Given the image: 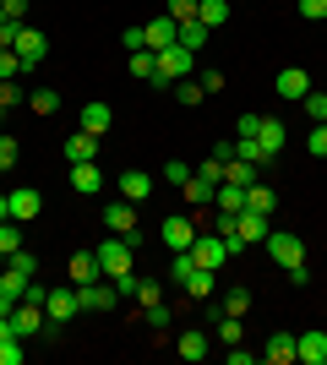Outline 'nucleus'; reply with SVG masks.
Returning a JSON list of instances; mask_svg holds the SVG:
<instances>
[{
  "mask_svg": "<svg viewBox=\"0 0 327 365\" xmlns=\"http://www.w3.org/2000/svg\"><path fill=\"white\" fill-rule=\"evenodd\" d=\"M44 305H33V300H16L11 305V333L16 338H38V333H44Z\"/></svg>",
  "mask_w": 327,
  "mask_h": 365,
  "instance_id": "nucleus-6",
  "label": "nucleus"
},
{
  "mask_svg": "<svg viewBox=\"0 0 327 365\" xmlns=\"http://www.w3.org/2000/svg\"><path fill=\"white\" fill-rule=\"evenodd\" d=\"M16 158H22L16 137H6V131H0V175H6V169H16Z\"/></svg>",
  "mask_w": 327,
  "mask_h": 365,
  "instance_id": "nucleus-40",
  "label": "nucleus"
},
{
  "mask_svg": "<svg viewBox=\"0 0 327 365\" xmlns=\"http://www.w3.org/2000/svg\"><path fill=\"white\" fill-rule=\"evenodd\" d=\"M191 267H197V262H191V251H170V284H180V289H186Z\"/></svg>",
  "mask_w": 327,
  "mask_h": 365,
  "instance_id": "nucleus-33",
  "label": "nucleus"
},
{
  "mask_svg": "<svg viewBox=\"0 0 327 365\" xmlns=\"http://www.w3.org/2000/svg\"><path fill=\"white\" fill-rule=\"evenodd\" d=\"M0 131H6V109H0Z\"/></svg>",
  "mask_w": 327,
  "mask_h": 365,
  "instance_id": "nucleus-58",
  "label": "nucleus"
},
{
  "mask_svg": "<svg viewBox=\"0 0 327 365\" xmlns=\"http://www.w3.org/2000/svg\"><path fill=\"white\" fill-rule=\"evenodd\" d=\"M175 354H180V360H191V365L207 360V333H202V327H186V333L175 338Z\"/></svg>",
  "mask_w": 327,
  "mask_h": 365,
  "instance_id": "nucleus-18",
  "label": "nucleus"
},
{
  "mask_svg": "<svg viewBox=\"0 0 327 365\" xmlns=\"http://www.w3.org/2000/svg\"><path fill=\"white\" fill-rule=\"evenodd\" d=\"M22 344H28V338H16V333L0 338V365H22V360H28V349H22Z\"/></svg>",
  "mask_w": 327,
  "mask_h": 365,
  "instance_id": "nucleus-32",
  "label": "nucleus"
},
{
  "mask_svg": "<svg viewBox=\"0 0 327 365\" xmlns=\"http://www.w3.org/2000/svg\"><path fill=\"white\" fill-rule=\"evenodd\" d=\"M262 360L267 365H295V333H273L262 344Z\"/></svg>",
  "mask_w": 327,
  "mask_h": 365,
  "instance_id": "nucleus-19",
  "label": "nucleus"
},
{
  "mask_svg": "<svg viewBox=\"0 0 327 365\" xmlns=\"http://www.w3.org/2000/svg\"><path fill=\"white\" fill-rule=\"evenodd\" d=\"M213 289H218V284H213V267H191V278H186V294H191V300H213Z\"/></svg>",
  "mask_w": 327,
  "mask_h": 365,
  "instance_id": "nucleus-26",
  "label": "nucleus"
},
{
  "mask_svg": "<svg viewBox=\"0 0 327 365\" xmlns=\"http://www.w3.org/2000/svg\"><path fill=\"white\" fill-rule=\"evenodd\" d=\"M11 49H16V61H22V71H33V66L49 55V38L33 28V22H22V28H16V44H11Z\"/></svg>",
  "mask_w": 327,
  "mask_h": 365,
  "instance_id": "nucleus-5",
  "label": "nucleus"
},
{
  "mask_svg": "<svg viewBox=\"0 0 327 365\" xmlns=\"http://www.w3.org/2000/svg\"><path fill=\"white\" fill-rule=\"evenodd\" d=\"M273 93H279V98H289V104H295V98H306V93H311V71H306V66H284V71L273 76Z\"/></svg>",
  "mask_w": 327,
  "mask_h": 365,
  "instance_id": "nucleus-7",
  "label": "nucleus"
},
{
  "mask_svg": "<svg viewBox=\"0 0 327 365\" xmlns=\"http://www.w3.org/2000/svg\"><path fill=\"white\" fill-rule=\"evenodd\" d=\"M16 28H22V22H11V16L0 11V49H11V44H16Z\"/></svg>",
  "mask_w": 327,
  "mask_h": 365,
  "instance_id": "nucleus-50",
  "label": "nucleus"
},
{
  "mask_svg": "<svg viewBox=\"0 0 327 365\" xmlns=\"http://www.w3.org/2000/svg\"><path fill=\"white\" fill-rule=\"evenodd\" d=\"M256 142H262V148H273V153H284V142H289V125L273 120V115H262V131H256Z\"/></svg>",
  "mask_w": 327,
  "mask_h": 365,
  "instance_id": "nucleus-24",
  "label": "nucleus"
},
{
  "mask_svg": "<svg viewBox=\"0 0 327 365\" xmlns=\"http://www.w3.org/2000/svg\"><path fill=\"white\" fill-rule=\"evenodd\" d=\"M0 218H11V197L6 191H0Z\"/></svg>",
  "mask_w": 327,
  "mask_h": 365,
  "instance_id": "nucleus-56",
  "label": "nucleus"
},
{
  "mask_svg": "<svg viewBox=\"0 0 327 365\" xmlns=\"http://www.w3.org/2000/svg\"><path fill=\"white\" fill-rule=\"evenodd\" d=\"M295 360L300 365H327V327H306L295 338Z\"/></svg>",
  "mask_w": 327,
  "mask_h": 365,
  "instance_id": "nucleus-8",
  "label": "nucleus"
},
{
  "mask_svg": "<svg viewBox=\"0 0 327 365\" xmlns=\"http://www.w3.org/2000/svg\"><path fill=\"white\" fill-rule=\"evenodd\" d=\"M6 197H11V218H16V224H28V218L44 213V197H38L33 185H16V191H6Z\"/></svg>",
  "mask_w": 327,
  "mask_h": 365,
  "instance_id": "nucleus-13",
  "label": "nucleus"
},
{
  "mask_svg": "<svg viewBox=\"0 0 327 365\" xmlns=\"http://www.w3.org/2000/svg\"><path fill=\"white\" fill-rule=\"evenodd\" d=\"M153 300H164V284H153V278H142V284H137V305H153Z\"/></svg>",
  "mask_w": 327,
  "mask_h": 365,
  "instance_id": "nucleus-45",
  "label": "nucleus"
},
{
  "mask_svg": "<svg viewBox=\"0 0 327 365\" xmlns=\"http://www.w3.org/2000/svg\"><path fill=\"white\" fill-rule=\"evenodd\" d=\"M251 360H256V354H251V349H240V344H229V365H251Z\"/></svg>",
  "mask_w": 327,
  "mask_h": 365,
  "instance_id": "nucleus-55",
  "label": "nucleus"
},
{
  "mask_svg": "<svg viewBox=\"0 0 327 365\" xmlns=\"http://www.w3.org/2000/svg\"><path fill=\"white\" fill-rule=\"evenodd\" d=\"M66 273H71V284H93V278H104V273H98V251H77V257L66 262Z\"/></svg>",
  "mask_w": 327,
  "mask_h": 365,
  "instance_id": "nucleus-21",
  "label": "nucleus"
},
{
  "mask_svg": "<svg viewBox=\"0 0 327 365\" xmlns=\"http://www.w3.org/2000/svg\"><path fill=\"white\" fill-rule=\"evenodd\" d=\"M306 153H311V158H327V125H311V137H306Z\"/></svg>",
  "mask_w": 327,
  "mask_h": 365,
  "instance_id": "nucleus-44",
  "label": "nucleus"
},
{
  "mask_svg": "<svg viewBox=\"0 0 327 365\" xmlns=\"http://www.w3.org/2000/svg\"><path fill=\"white\" fill-rule=\"evenodd\" d=\"M224 180H229V185H251L256 175H251V164H246V158H229V164H224Z\"/></svg>",
  "mask_w": 327,
  "mask_h": 365,
  "instance_id": "nucleus-37",
  "label": "nucleus"
},
{
  "mask_svg": "<svg viewBox=\"0 0 327 365\" xmlns=\"http://www.w3.org/2000/svg\"><path fill=\"white\" fill-rule=\"evenodd\" d=\"M88 158H98V137L93 131H71L66 137V164H88Z\"/></svg>",
  "mask_w": 327,
  "mask_h": 365,
  "instance_id": "nucleus-17",
  "label": "nucleus"
},
{
  "mask_svg": "<svg viewBox=\"0 0 327 365\" xmlns=\"http://www.w3.org/2000/svg\"><path fill=\"white\" fill-rule=\"evenodd\" d=\"M207 33H213V28H207V22H197V16H191V22H180V44H186L191 55H197V49L207 44Z\"/></svg>",
  "mask_w": 327,
  "mask_h": 365,
  "instance_id": "nucleus-30",
  "label": "nucleus"
},
{
  "mask_svg": "<svg viewBox=\"0 0 327 365\" xmlns=\"http://www.w3.org/2000/svg\"><path fill=\"white\" fill-rule=\"evenodd\" d=\"M0 11L11 16V22H28V0H0Z\"/></svg>",
  "mask_w": 327,
  "mask_h": 365,
  "instance_id": "nucleus-52",
  "label": "nucleus"
},
{
  "mask_svg": "<svg viewBox=\"0 0 327 365\" xmlns=\"http://www.w3.org/2000/svg\"><path fill=\"white\" fill-rule=\"evenodd\" d=\"M6 262H11V257H6V251H0V273H6Z\"/></svg>",
  "mask_w": 327,
  "mask_h": 365,
  "instance_id": "nucleus-57",
  "label": "nucleus"
},
{
  "mask_svg": "<svg viewBox=\"0 0 327 365\" xmlns=\"http://www.w3.org/2000/svg\"><path fill=\"white\" fill-rule=\"evenodd\" d=\"M191 262H197V267H224V262H229V240H224V235H207V229H197V240H191Z\"/></svg>",
  "mask_w": 327,
  "mask_h": 365,
  "instance_id": "nucleus-3",
  "label": "nucleus"
},
{
  "mask_svg": "<svg viewBox=\"0 0 327 365\" xmlns=\"http://www.w3.org/2000/svg\"><path fill=\"white\" fill-rule=\"evenodd\" d=\"M197 82H202V93H224V71H218V66H207Z\"/></svg>",
  "mask_w": 327,
  "mask_h": 365,
  "instance_id": "nucleus-49",
  "label": "nucleus"
},
{
  "mask_svg": "<svg viewBox=\"0 0 327 365\" xmlns=\"http://www.w3.org/2000/svg\"><path fill=\"white\" fill-rule=\"evenodd\" d=\"M28 109H33V115H55V109H61V93H55V88H33Z\"/></svg>",
  "mask_w": 327,
  "mask_h": 365,
  "instance_id": "nucleus-31",
  "label": "nucleus"
},
{
  "mask_svg": "<svg viewBox=\"0 0 327 365\" xmlns=\"http://www.w3.org/2000/svg\"><path fill=\"white\" fill-rule=\"evenodd\" d=\"M104 229L109 235H131V229H137V202H125V197H115V202H104Z\"/></svg>",
  "mask_w": 327,
  "mask_h": 365,
  "instance_id": "nucleus-9",
  "label": "nucleus"
},
{
  "mask_svg": "<svg viewBox=\"0 0 327 365\" xmlns=\"http://www.w3.org/2000/svg\"><path fill=\"white\" fill-rule=\"evenodd\" d=\"M267 229H273V224H267V213H240V240H246V245H262Z\"/></svg>",
  "mask_w": 327,
  "mask_h": 365,
  "instance_id": "nucleus-25",
  "label": "nucleus"
},
{
  "mask_svg": "<svg viewBox=\"0 0 327 365\" xmlns=\"http://www.w3.org/2000/svg\"><path fill=\"white\" fill-rule=\"evenodd\" d=\"M16 245H22V224H16V218H0V251L11 257Z\"/></svg>",
  "mask_w": 327,
  "mask_h": 365,
  "instance_id": "nucleus-36",
  "label": "nucleus"
},
{
  "mask_svg": "<svg viewBox=\"0 0 327 365\" xmlns=\"http://www.w3.org/2000/svg\"><path fill=\"white\" fill-rule=\"evenodd\" d=\"M300 16L306 22H327V0H300Z\"/></svg>",
  "mask_w": 327,
  "mask_h": 365,
  "instance_id": "nucleus-48",
  "label": "nucleus"
},
{
  "mask_svg": "<svg viewBox=\"0 0 327 365\" xmlns=\"http://www.w3.org/2000/svg\"><path fill=\"white\" fill-rule=\"evenodd\" d=\"M131 262H137V245L125 240V235H109V240L98 245V273H104V278H125V273H131Z\"/></svg>",
  "mask_w": 327,
  "mask_h": 365,
  "instance_id": "nucleus-1",
  "label": "nucleus"
},
{
  "mask_svg": "<svg viewBox=\"0 0 327 365\" xmlns=\"http://www.w3.org/2000/svg\"><path fill=\"white\" fill-rule=\"evenodd\" d=\"M267 257L279 262V267H295V262H306V240L300 235H289V229H267Z\"/></svg>",
  "mask_w": 327,
  "mask_h": 365,
  "instance_id": "nucleus-4",
  "label": "nucleus"
},
{
  "mask_svg": "<svg viewBox=\"0 0 327 365\" xmlns=\"http://www.w3.org/2000/svg\"><path fill=\"white\" fill-rule=\"evenodd\" d=\"M16 104H28L22 82H0V109H16Z\"/></svg>",
  "mask_w": 327,
  "mask_h": 365,
  "instance_id": "nucleus-41",
  "label": "nucleus"
},
{
  "mask_svg": "<svg viewBox=\"0 0 327 365\" xmlns=\"http://www.w3.org/2000/svg\"><path fill=\"white\" fill-rule=\"evenodd\" d=\"M125 66H131L137 82H153V76H158V55H153V49H131V61H125Z\"/></svg>",
  "mask_w": 327,
  "mask_h": 365,
  "instance_id": "nucleus-27",
  "label": "nucleus"
},
{
  "mask_svg": "<svg viewBox=\"0 0 327 365\" xmlns=\"http://www.w3.org/2000/svg\"><path fill=\"white\" fill-rule=\"evenodd\" d=\"M16 76H28L22 61H16V49H0V82H16Z\"/></svg>",
  "mask_w": 327,
  "mask_h": 365,
  "instance_id": "nucleus-39",
  "label": "nucleus"
},
{
  "mask_svg": "<svg viewBox=\"0 0 327 365\" xmlns=\"http://www.w3.org/2000/svg\"><path fill=\"white\" fill-rule=\"evenodd\" d=\"M71 191H77V197H98V191H104V169H98V158L71 164Z\"/></svg>",
  "mask_w": 327,
  "mask_h": 365,
  "instance_id": "nucleus-11",
  "label": "nucleus"
},
{
  "mask_svg": "<svg viewBox=\"0 0 327 365\" xmlns=\"http://www.w3.org/2000/svg\"><path fill=\"white\" fill-rule=\"evenodd\" d=\"M234 131H240V137H256V131H262V115H256V109H246V115L234 120Z\"/></svg>",
  "mask_w": 327,
  "mask_h": 365,
  "instance_id": "nucleus-46",
  "label": "nucleus"
},
{
  "mask_svg": "<svg viewBox=\"0 0 327 365\" xmlns=\"http://www.w3.org/2000/svg\"><path fill=\"white\" fill-rule=\"evenodd\" d=\"M213 207H218V213H240V207H246V185H229V180H224L213 191Z\"/></svg>",
  "mask_w": 327,
  "mask_h": 365,
  "instance_id": "nucleus-23",
  "label": "nucleus"
},
{
  "mask_svg": "<svg viewBox=\"0 0 327 365\" xmlns=\"http://www.w3.org/2000/svg\"><path fill=\"white\" fill-rule=\"evenodd\" d=\"M191 66H197V55H191L186 44H170V49H158V76H153V88H175V82H186Z\"/></svg>",
  "mask_w": 327,
  "mask_h": 365,
  "instance_id": "nucleus-2",
  "label": "nucleus"
},
{
  "mask_svg": "<svg viewBox=\"0 0 327 365\" xmlns=\"http://www.w3.org/2000/svg\"><path fill=\"white\" fill-rule=\"evenodd\" d=\"M137 284H142L137 273H125V278H115V289H120V300H137Z\"/></svg>",
  "mask_w": 327,
  "mask_h": 365,
  "instance_id": "nucleus-54",
  "label": "nucleus"
},
{
  "mask_svg": "<svg viewBox=\"0 0 327 365\" xmlns=\"http://www.w3.org/2000/svg\"><path fill=\"white\" fill-rule=\"evenodd\" d=\"M142 322H147V327H153V333H164V327H170V322H175V305H164V300H153V305H142Z\"/></svg>",
  "mask_w": 327,
  "mask_h": 365,
  "instance_id": "nucleus-29",
  "label": "nucleus"
},
{
  "mask_svg": "<svg viewBox=\"0 0 327 365\" xmlns=\"http://www.w3.org/2000/svg\"><path fill=\"white\" fill-rule=\"evenodd\" d=\"M77 125L82 131H93V137H104L109 125H115V109L104 104V98H93V104H82V115H77Z\"/></svg>",
  "mask_w": 327,
  "mask_h": 365,
  "instance_id": "nucleus-15",
  "label": "nucleus"
},
{
  "mask_svg": "<svg viewBox=\"0 0 327 365\" xmlns=\"http://www.w3.org/2000/svg\"><path fill=\"white\" fill-rule=\"evenodd\" d=\"M120 44H125V55H131V49H147V33H142V28H125Z\"/></svg>",
  "mask_w": 327,
  "mask_h": 365,
  "instance_id": "nucleus-51",
  "label": "nucleus"
},
{
  "mask_svg": "<svg viewBox=\"0 0 327 365\" xmlns=\"http://www.w3.org/2000/svg\"><path fill=\"white\" fill-rule=\"evenodd\" d=\"M240 213H279V191H273V185H262V180H251L246 185V207H240Z\"/></svg>",
  "mask_w": 327,
  "mask_h": 365,
  "instance_id": "nucleus-16",
  "label": "nucleus"
},
{
  "mask_svg": "<svg viewBox=\"0 0 327 365\" xmlns=\"http://www.w3.org/2000/svg\"><path fill=\"white\" fill-rule=\"evenodd\" d=\"M142 33H147V49H153V55H158V49H170V44H180V22H175L170 11L153 16V22H147Z\"/></svg>",
  "mask_w": 327,
  "mask_h": 365,
  "instance_id": "nucleus-12",
  "label": "nucleus"
},
{
  "mask_svg": "<svg viewBox=\"0 0 327 365\" xmlns=\"http://www.w3.org/2000/svg\"><path fill=\"white\" fill-rule=\"evenodd\" d=\"M186 180H191V164L170 158V164H164V185H186Z\"/></svg>",
  "mask_w": 327,
  "mask_h": 365,
  "instance_id": "nucleus-43",
  "label": "nucleus"
},
{
  "mask_svg": "<svg viewBox=\"0 0 327 365\" xmlns=\"http://www.w3.org/2000/svg\"><path fill=\"white\" fill-rule=\"evenodd\" d=\"M300 104H306V115H311V125H327V93H306V98H300Z\"/></svg>",
  "mask_w": 327,
  "mask_h": 365,
  "instance_id": "nucleus-35",
  "label": "nucleus"
},
{
  "mask_svg": "<svg viewBox=\"0 0 327 365\" xmlns=\"http://www.w3.org/2000/svg\"><path fill=\"white\" fill-rule=\"evenodd\" d=\"M77 311H82V305H77V284H71V289H49V300H44L49 322H71Z\"/></svg>",
  "mask_w": 327,
  "mask_h": 365,
  "instance_id": "nucleus-14",
  "label": "nucleus"
},
{
  "mask_svg": "<svg viewBox=\"0 0 327 365\" xmlns=\"http://www.w3.org/2000/svg\"><path fill=\"white\" fill-rule=\"evenodd\" d=\"M120 197H125V202H147V197H153V175L125 169V175H120Z\"/></svg>",
  "mask_w": 327,
  "mask_h": 365,
  "instance_id": "nucleus-20",
  "label": "nucleus"
},
{
  "mask_svg": "<svg viewBox=\"0 0 327 365\" xmlns=\"http://www.w3.org/2000/svg\"><path fill=\"white\" fill-rule=\"evenodd\" d=\"M218 305H224V317H246V311H251V289H229Z\"/></svg>",
  "mask_w": 327,
  "mask_h": 365,
  "instance_id": "nucleus-34",
  "label": "nucleus"
},
{
  "mask_svg": "<svg viewBox=\"0 0 327 365\" xmlns=\"http://www.w3.org/2000/svg\"><path fill=\"white\" fill-rule=\"evenodd\" d=\"M164 11H170L175 22H191V16H197V0H170V6H164Z\"/></svg>",
  "mask_w": 327,
  "mask_h": 365,
  "instance_id": "nucleus-47",
  "label": "nucleus"
},
{
  "mask_svg": "<svg viewBox=\"0 0 327 365\" xmlns=\"http://www.w3.org/2000/svg\"><path fill=\"white\" fill-rule=\"evenodd\" d=\"M175 98H180V104H202L207 93H202V82H197V76H186V82H175Z\"/></svg>",
  "mask_w": 327,
  "mask_h": 365,
  "instance_id": "nucleus-38",
  "label": "nucleus"
},
{
  "mask_svg": "<svg viewBox=\"0 0 327 365\" xmlns=\"http://www.w3.org/2000/svg\"><path fill=\"white\" fill-rule=\"evenodd\" d=\"M11 267H16V273H38V257H33V251H28V245H16V251H11Z\"/></svg>",
  "mask_w": 327,
  "mask_h": 365,
  "instance_id": "nucleus-42",
  "label": "nucleus"
},
{
  "mask_svg": "<svg viewBox=\"0 0 327 365\" xmlns=\"http://www.w3.org/2000/svg\"><path fill=\"white\" fill-rule=\"evenodd\" d=\"M180 191H186V202H191V207H213V191H218V185H213V180H202V175L191 169V180L180 185Z\"/></svg>",
  "mask_w": 327,
  "mask_h": 365,
  "instance_id": "nucleus-22",
  "label": "nucleus"
},
{
  "mask_svg": "<svg viewBox=\"0 0 327 365\" xmlns=\"http://www.w3.org/2000/svg\"><path fill=\"white\" fill-rule=\"evenodd\" d=\"M197 218H186V213H175V218H164V245L170 251H191V240H197Z\"/></svg>",
  "mask_w": 327,
  "mask_h": 365,
  "instance_id": "nucleus-10",
  "label": "nucleus"
},
{
  "mask_svg": "<svg viewBox=\"0 0 327 365\" xmlns=\"http://www.w3.org/2000/svg\"><path fill=\"white\" fill-rule=\"evenodd\" d=\"M284 273H289V284H295V289H306V284H311V267H306V262H295V267H284Z\"/></svg>",
  "mask_w": 327,
  "mask_h": 365,
  "instance_id": "nucleus-53",
  "label": "nucleus"
},
{
  "mask_svg": "<svg viewBox=\"0 0 327 365\" xmlns=\"http://www.w3.org/2000/svg\"><path fill=\"white\" fill-rule=\"evenodd\" d=\"M197 22L224 28V22H229V0H197Z\"/></svg>",
  "mask_w": 327,
  "mask_h": 365,
  "instance_id": "nucleus-28",
  "label": "nucleus"
}]
</instances>
